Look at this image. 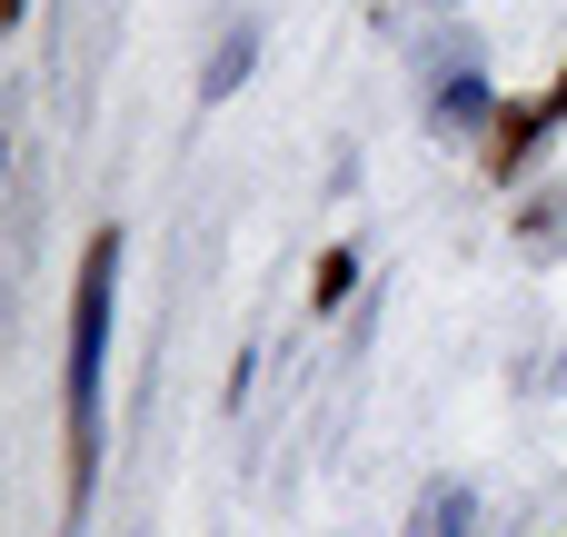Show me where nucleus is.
I'll return each instance as SVG.
<instances>
[{
    "label": "nucleus",
    "instance_id": "f03ea898",
    "mask_svg": "<svg viewBox=\"0 0 567 537\" xmlns=\"http://www.w3.org/2000/svg\"><path fill=\"white\" fill-rule=\"evenodd\" d=\"M349 279H359V259H349V249H329V259L309 269V309H339V299H349Z\"/></svg>",
    "mask_w": 567,
    "mask_h": 537
},
{
    "label": "nucleus",
    "instance_id": "7ed1b4c3",
    "mask_svg": "<svg viewBox=\"0 0 567 537\" xmlns=\"http://www.w3.org/2000/svg\"><path fill=\"white\" fill-rule=\"evenodd\" d=\"M249 50H259V40H249V30H229V40H219V60H209V80H199V90H209V100H219V90H229V80H249Z\"/></svg>",
    "mask_w": 567,
    "mask_h": 537
},
{
    "label": "nucleus",
    "instance_id": "f257e3e1",
    "mask_svg": "<svg viewBox=\"0 0 567 537\" xmlns=\"http://www.w3.org/2000/svg\"><path fill=\"white\" fill-rule=\"evenodd\" d=\"M110 289H120V229H90L80 299H70V498H90L100 468V359H110Z\"/></svg>",
    "mask_w": 567,
    "mask_h": 537
},
{
    "label": "nucleus",
    "instance_id": "39448f33",
    "mask_svg": "<svg viewBox=\"0 0 567 537\" xmlns=\"http://www.w3.org/2000/svg\"><path fill=\"white\" fill-rule=\"evenodd\" d=\"M439 120H449V130H468V120H488V90H468V80H458V90L439 100Z\"/></svg>",
    "mask_w": 567,
    "mask_h": 537
},
{
    "label": "nucleus",
    "instance_id": "20e7f679",
    "mask_svg": "<svg viewBox=\"0 0 567 537\" xmlns=\"http://www.w3.org/2000/svg\"><path fill=\"white\" fill-rule=\"evenodd\" d=\"M458 518H468V498H458V488H429V508H419L409 537H458Z\"/></svg>",
    "mask_w": 567,
    "mask_h": 537
}]
</instances>
